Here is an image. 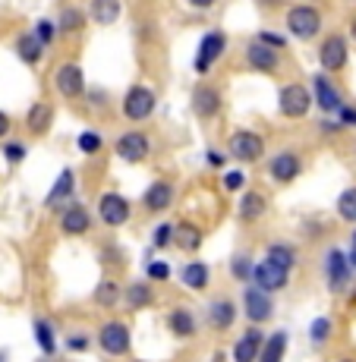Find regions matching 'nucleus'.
<instances>
[{
    "instance_id": "5fc2aeb1",
    "label": "nucleus",
    "mask_w": 356,
    "mask_h": 362,
    "mask_svg": "<svg viewBox=\"0 0 356 362\" xmlns=\"http://www.w3.org/2000/svg\"><path fill=\"white\" fill-rule=\"evenodd\" d=\"M347 262H350V268L356 271V246H353V252H350V259H347Z\"/></svg>"
},
{
    "instance_id": "f03ea898",
    "label": "nucleus",
    "mask_w": 356,
    "mask_h": 362,
    "mask_svg": "<svg viewBox=\"0 0 356 362\" xmlns=\"http://www.w3.org/2000/svg\"><path fill=\"white\" fill-rule=\"evenodd\" d=\"M309 107H312V88H306L303 82L281 86V92H277V110H281V117L299 120V117L309 114Z\"/></svg>"
},
{
    "instance_id": "c03bdc74",
    "label": "nucleus",
    "mask_w": 356,
    "mask_h": 362,
    "mask_svg": "<svg viewBox=\"0 0 356 362\" xmlns=\"http://www.w3.org/2000/svg\"><path fill=\"white\" fill-rule=\"evenodd\" d=\"M171 230H173L171 224H158L155 236H151V246H155V249H167V246H171Z\"/></svg>"
},
{
    "instance_id": "9d476101",
    "label": "nucleus",
    "mask_w": 356,
    "mask_h": 362,
    "mask_svg": "<svg viewBox=\"0 0 356 362\" xmlns=\"http://www.w3.org/2000/svg\"><path fill=\"white\" fill-rule=\"evenodd\" d=\"M98 218L108 227H120L130 221V202L120 196V192H104L98 199Z\"/></svg>"
},
{
    "instance_id": "20e7f679",
    "label": "nucleus",
    "mask_w": 356,
    "mask_h": 362,
    "mask_svg": "<svg viewBox=\"0 0 356 362\" xmlns=\"http://www.w3.org/2000/svg\"><path fill=\"white\" fill-rule=\"evenodd\" d=\"M227 155L240 164H255L265 155V139L253 129H236L227 139Z\"/></svg>"
},
{
    "instance_id": "de8ad7c7",
    "label": "nucleus",
    "mask_w": 356,
    "mask_h": 362,
    "mask_svg": "<svg viewBox=\"0 0 356 362\" xmlns=\"http://www.w3.org/2000/svg\"><path fill=\"white\" fill-rule=\"evenodd\" d=\"M67 346H69V350H73V353H82V350H86V346H88V337H82V334H79V337H76V334H73V337L67 340Z\"/></svg>"
},
{
    "instance_id": "7c9ffc66",
    "label": "nucleus",
    "mask_w": 356,
    "mask_h": 362,
    "mask_svg": "<svg viewBox=\"0 0 356 362\" xmlns=\"http://www.w3.org/2000/svg\"><path fill=\"white\" fill-rule=\"evenodd\" d=\"M167 322H171V331L177 334V337H193L195 334V318L186 309H173Z\"/></svg>"
},
{
    "instance_id": "4c0bfd02",
    "label": "nucleus",
    "mask_w": 356,
    "mask_h": 362,
    "mask_svg": "<svg viewBox=\"0 0 356 362\" xmlns=\"http://www.w3.org/2000/svg\"><path fill=\"white\" fill-rule=\"evenodd\" d=\"M32 32H35V38H38L41 45L51 47V45H54V38H57V23H54V19H38Z\"/></svg>"
},
{
    "instance_id": "0eeeda50",
    "label": "nucleus",
    "mask_w": 356,
    "mask_h": 362,
    "mask_svg": "<svg viewBox=\"0 0 356 362\" xmlns=\"http://www.w3.org/2000/svg\"><path fill=\"white\" fill-rule=\"evenodd\" d=\"M54 88H57L64 98H86V73H82V66L76 64V60H67V64L57 66V73H54Z\"/></svg>"
},
{
    "instance_id": "bb28decb",
    "label": "nucleus",
    "mask_w": 356,
    "mask_h": 362,
    "mask_svg": "<svg viewBox=\"0 0 356 362\" xmlns=\"http://www.w3.org/2000/svg\"><path fill=\"white\" fill-rule=\"evenodd\" d=\"M284 353H287V331H275L271 337L262 340V350L255 362H284Z\"/></svg>"
},
{
    "instance_id": "ddd939ff",
    "label": "nucleus",
    "mask_w": 356,
    "mask_h": 362,
    "mask_svg": "<svg viewBox=\"0 0 356 362\" xmlns=\"http://www.w3.org/2000/svg\"><path fill=\"white\" fill-rule=\"evenodd\" d=\"M350 262H347V255L340 252V249H331V252L325 255V281L331 290H344L347 284H350Z\"/></svg>"
},
{
    "instance_id": "c9c22d12",
    "label": "nucleus",
    "mask_w": 356,
    "mask_h": 362,
    "mask_svg": "<svg viewBox=\"0 0 356 362\" xmlns=\"http://www.w3.org/2000/svg\"><path fill=\"white\" fill-rule=\"evenodd\" d=\"M76 145H79V151H82V155H98V151H101V145H104V139L98 136L95 129H86V132H79V139H76Z\"/></svg>"
},
{
    "instance_id": "37998d69",
    "label": "nucleus",
    "mask_w": 356,
    "mask_h": 362,
    "mask_svg": "<svg viewBox=\"0 0 356 362\" xmlns=\"http://www.w3.org/2000/svg\"><path fill=\"white\" fill-rule=\"evenodd\" d=\"M145 274H149V281H167L171 277V264L167 262H149V268H145Z\"/></svg>"
},
{
    "instance_id": "473e14b6",
    "label": "nucleus",
    "mask_w": 356,
    "mask_h": 362,
    "mask_svg": "<svg viewBox=\"0 0 356 362\" xmlns=\"http://www.w3.org/2000/svg\"><path fill=\"white\" fill-rule=\"evenodd\" d=\"M123 296H127V305H130V309H145V305L151 303L149 284H130V287L123 290Z\"/></svg>"
},
{
    "instance_id": "aec40b11",
    "label": "nucleus",
    "mask_w": 356,
    "mask_h": 362,
    "mask_svg": "<svg viewBox=\"0 0 356 362\" xmlns=\"http://www.w3.org/2000/svg\"><path fill=\"white\" fill-rule=\"evenodd\" d=\"M86 13H88V19L98 23V25H114L123 13V4L120 0H92Z\"/></svg>"
},
{
    "instance_id": "2f4dec72",
    "label": "nucleus",
    "mask_w": 356,
    "mask_h": 362,
    "mask_svg": "<svg viewBox=\"0 0 356 362\" xmlns=\"http://www.w3.org/2000/svg\"><path fill=\"white\" fill-rule=\"evenodd\" d=\"M268 262H275L277 268L290 271L293 264H297V252H293L287 243H271V246H268Z\"/></svg>"
},
{
    "instance_id": "864d4df0",
    "label": "nucleus",
    "mask_w": 356,
    "mask_h": 362,
    "mask_svg": "<svg viewBox=\"0 0 356 362\" xmlns=\"http://www.w3.org/2000/svg\"><path fill=\"white\" fill-rule=\"evenodd\" d=\"M208 164H212V167H224V155H218V151H208Z\"/></svg>"
},
{
    "instance_id": "e433bc0d",
    "label": "nucleus",
    "mask_w": 356,
    "mask_h": 362,
    "mask_svg": "<svg viewBox=\"0 0 356 362\" xmlns=\"http://www.w3.org/2000/svg\"><path fill=\"white\" fill-rule=\"evenodd\" d=\"M117 299H120V287H117L114 281H104L101 287L95 290V303L98 305H108L110 309V305H117Z\"/></svg>"
},
{
    "instance_id": "ea45409f",
    "label": "nucleus",
    "mask_w": 356,
    "mask_h": 362,
    "mask_svg": "<svg viewBox=\"0 0 356 362\" xmlns=\"http://www.w3.org/2000/svg\"><path fill=\"white\" fill-rule=\"evenodd\" d=\"M255 41H262V45L275 47V51H284V47H287V35H281V32H271V29H262L259 35H255Z\"/></svg>"
},
{
    "instance_id": "a19ab883",
    "label": "nucleus",
    "mask_w": 356,
    "mask_h": 362,
    "mask_svg": "<svg viewBox=\"0 0 356 362\" xmlns=\"http://www.w3.org/2000/svg\"><path fill=\"white\" fill-rule=\"evenodd\" d=\"M230 271H234L236 281H249V277H253V262H249L246 255H236L234 264H230Z\"/></svg>"
},
{
    "instance_id": "79ce46f5",
    "label": "nucleus",
    "mask_w": 356,
    "mask_h": 362,
    "mask_svg": "<svg viewBox=\"0 0 356 362\" xmlns=\"http://www.w3.org/2000/svg\"><path fill=\"white\" fill-rule=\"evenodd\" d=\"M309 337L316 340V344L328 340V337H331V322H328V318H316V322H312V328H309Z\"/></svg>"
},
{
    "instance_id": "1a4fd4ad",
    "label": "nucleus",
    "mask_w": 356,
    "mask_h": 362,
    "mask_svg": "<svg viewBox=\"0 0 356 362\" xmlns=\"http://www.w3.org/2000/svg\"><path fill=\"white\" fill-rule=\"evenodd\" d=\"M98 346H101L108 356H123V353H130V328L123 322H108L98 331Z\"/></svg>"
},
{
    "instance_id": "7ed1b4c3",
    "label": "nucleus",
    "mask_w": 356,
    "mask_h": 362,
    "mask_svg": "<svg viewBox=\"0 0 356 362\" xmlns=\"http://www.w3.org/2000/svg\"><path fill=\"white\" fill-rule=\"evenodd\" d=\"M224 51H227V35L221 32V29L205 32V35L199 38V51H195L193 69H195L199 76H208V73H212V66L218 64L221 57H224Z\"/></svg>"
},
{
    "instance_id": "f257e3e1",
    "label": "nucleus",
    "mask_w": 356,
    "mask_h": 362,
    "mask_svg": "<svg viewBox=\"0 0 356 362\" xmlns=\"http://www.w3.org/2000/svg\"><path fill=\"white\" fill-rule=\"evenodd\" d=\"M287 32L299 41H312L318 32H322V10L312 4H293L287 10Z\"/></svg>"
},
{
    "instance_id": "9b49d317",
    "label": "nucleus",
    "mask_w": 356,
    "mask_h": 362,
    "mask_svg": "<svg viewBox=\"0 0 356 362\" xmlns=\"http://www.w3.org/2000/svg\"><path fill=\"white\" fill-rule=\"evenodd\" d=\"M246 66L253 69V73H277V66H281V57H277L275 47L262 45V41H249L246 45Z\"/></svg>"
},
{
    "instance_id": "5701e85b",
    "label": "nucleus",
    "mask_w": 356,
    "mask_h": 362,
    "mask_svg": "<svg viewBox=\"0 0 356 362\" xmlns=\"http://www.w3.org/2000/svg\"><path fill=\"white\" fill-rule=\"evenodd\" d=\"M171 202H173V186L167 183V180L151 183L149 189H145V196H142V205L149 208V211H164Z\"/></svg>"
},
{
    "instance_id": "4468645a",
    "label": "nucleus",
    "mask_w": 356,
    "mask_h": 362,
    "mask_svg": "<svg viewBox=\"0 0 356 362\" xmlns=\"http://www.w3.org/2000/svg\"><path fill=\"white\" fill-rule=\"evenodd\" d=\"M243 309H246V318L253 325H262L271 318V312H275V305H271V296L268 290L262 287H249L246 293H243Z\"/></svg>"
},
{
    "instance_id": "2eb2a0df",
    "label": "nucleus",
    "mask_w": 356,
    "mask_h": 362,
    "mask_svg": "<svg viewBox=\"0 0 356 362\" xmlns=\"http://www.w3.org/2000/svg\"><path fill=\"white\" fill-rule=\"evenodd\" d=\"M312 101H316L325 114H338V107L344 104V98H340V88L328 79V73H318L316 79H312Z\"/></svg>"
},
{
    "instance_id": "603ef678",
    "label": "nucleus",
    "mask_w": 356,
    "mask_h": 362,
    "mask_svg": "<svg viewBox=\"0 0 356 362\" xmlns=\"http://www.w3.org/2000/svg\"><path fill=\"white\" fill-rule=\"evenodd\" d=\"M10 127H13V123H10V114H6V110H0V139L10 132Z\"/></svg>"
},
{
    "instance_id": "4d7b16f0",
    "label": "nucleus",
    "mask_w": 356,
    "mask_h": 362,
    "mask_svg": "<svg viewBox=\"0 0 356 362\" xmlns=\"http://www.w3.org/2000/svg\"><path fill=\"white\" fill-rule=\"evenodd\" d=\"M0 362H6V353L4 350H0Z\"/></svg>"
},
{
    "instance_id": "a18cd8bd",
    "label": "nucleus",
    "mask_w": 356,
    "mask_h": 362,
    "mask_svg": "<svg viewBox=\"0 0 356 362\" xmlns=\"http://www.w3.org/2000/svg\"><path fill=\"white\" fill-rule=\"evenodd\" d=\"M338 120H340V127H356V107H350V104H340V107H338Z\"/></svg>"
},
{
    "instance_id": "a878e982",
    "label": "nucleus",
    "mask_w": 356,
    "mask_h": 362,
    "mask_svg": "<svg viewBox=\"0 0 356 362\" xmlns=\"http://www.w3.org/2000/svg\"><path fill=\"white\" fill-rule=\"evenodd\" d=\"M86 23H88V13L82 10V6L69 4V6H64V10H60V16H57V32L76 35V32L86 29Z\"/></svg>"
},
{
    "instance_id": "72a5a7b5",
    "label": "nucleus",
    "mask_w": 356,
    "mask_h": 362,
    "mask_svg": "<svg viewBox=\"0 0 356 362\" xmlns=\"http://www.w3.org/2000/svg\"><path fill=\"white\" fill-rule=\"evenodd\" d=\"M35 340H38L41 353H47V356H51V353L57 350V340H54V328L45 322V318H38V322H35Z\"/></svg>"
},
{
    "instance_id": "c85d7f7f",
    "label": "nucleus",
    "mask_w": 356,
    "mask_h": 362,
    "mask_svg": "<svg viewBox=\"0 0 356 362\" xmlns=\"http://www.w3.org/2000/svg\"><path fill=\"white\" fill-rule=\"evenodd\" d=\"M236 318V309L230 299H218V303H212V309H208V322H212L214 331H227L230 325H234Z\"/></svg>"
},
{
    "instance_id": "39448f33",
    "label": "nucleus",
    "mask_w": 356,
    "mask_h": 362,
    "mask_svg": "<svg viewBox=\"0 0 356 362\" xmlns=\"http://www.w3.org/2000/svg\"><path fill=\"white\" fill-rule=\"evenodd\" d=\"M158 107V95L149 86H130V92L123 95V117L132 123H142L155 114Z\"/></svg>"
},
{
    "instance_id": "6ab92c4d",
    "label": "nucleus",
    "mask_w": 356,
    "mask_h": 362,
    "mask_svg": "<svg viewBox=\"0 0 356 362\" xmlns=\"http://www.w3.org/2000/svg\"><path fill=\"white\" fill-rule=\"evenodd\" d=\"M262 331L255 328H249L246 334H243L240 340H236V346H234V362H255L259 359V350H262Z\"/></svg>"
},
{
    "instance_id": "dca6fc26",
    "label": "nucleus",
    "mask_w": 356,
    "mask_h": 362,
    "mask_svg": "<svg viewBox=\"0 0 356 362\" xmlns=\"http://www.w3.org/2000/svg\"><path fill=\"white\" fill-rule=\"evenodd\" d=\"M249 281H255V287H262V290H284L287 287V281H290V271H284V268H277L275 262H259V264H253V277Z\"/></svg>"
},
{
    "instance_id": "bf43d9fd",
    "label": "nucleus",
    "mask_w": 356,
    "mask_h": 362,
    "mask_svg": "<svg viewBox=\"0 0 356 362\" xmlns=\"http://www.w3.org/2000/svg\"><path fill=\"white\" fill-rule=\"evenodd\" d=\"M344 362H350V359H344Z\"/></svg>"
},
{
    "instance_id": "f8f14e48",
    "label": "nucleus",
    "mask_w": 356,
    "mask_h": 362,
    "mask_svg": "<svg viewBox=\"0 0 356 362\" xmlns=\"http://www.w3.org/2000/svg\"><path fill=\"white\" fill-rule=\"evenodd\" d=\"M193 114L199 117V120H212V117L221 114V92L214 86H208V82H202V86L193 88Z\"/></svg>"
},
{
    "instance_id": "8fccbe9b",
    "label": "nucleus",
    "mask_w": 356,
    "mask_h": 362,
    "mask_svg": "<svg viewBox=\"0 0 356 362\" xmlns=\"http://www.w3.org/2000/svg\"><path fill=\"white\" fill-rule=\"evenodd\" d=\"M255 6H259V10H265V13H271V10H277V6L284 4V0H253Z\"/></svg>"
},
{
    "instance_id": "b1692460",
    "label": "nucleus",
    "mask_w": 356,
    "mask_h": 362,
    "mask_svg": "<svg viewBox=\"0 0 356 362\" xmlns=\"http://www.w3.org/2000/svg\"><path fill=\"white\" fill-rule=\"evenodd\" d=\"M73 189H76V173L69 170V167H64V170H60V177L54 180V186H51V192H47L45 205L47 208L60 205V202H67L69 196H73Z\"/></svg>"
},
{
    "instance_id": "f704fd0d",
    "label": "nucleus",
    "mask_w": 356,
    "mask_h": 362,
    "mask_svg": "<svg viewBox=\"0 0 356 362\" xmlns=\"http://www.w3.org/2000/svg\"><path fill=\"white\" fill-rule=\"evenodd\" d=\"M338 214L344 221H350V224H356V186H350V189H344L338 196Z\"/></svg>"
},
{
    "instance_id": "a211bd4d",
    "label": "nucleus",
    "mask_w": 356,
    "mask_h": 362,
    "mask_svg": "<svg viewBox=\"0 0 356 362\" xmlns=\"http://www.w3.org/2000/svg\"><path fill=\"white\" fill-rule=\"evenodd\" d=\"M60 230L67 236H82L92 230V214H88V208L82 205H69L64 211V218H60Z\"/></svg>"
},
{
    "instance_id": "cd10ccee",
    "label": "nucleus",
    "mask_w": 356,
    "mask_h": 362,
    "mask_svg": "<svg viewBox=\"0 0 356 362\" xmlns=\"http://www.w3.org/2000/svg\"><path fill=\"white\" fill-rule=\"evenodd\" d=\"M180 281L190 290H205L208 281H212V271H208L205 262H190L186 268H180Z\"/></svg>"
},
{
    "instance_id": "393cba45",
    "label": "nucleus",
    "mask_w": 356,
    "mask_h": 362,
    "mask_svg": "<svg viewBox=\"0 0 356 362\" xmlns=\"http://www.w3.org/2000/svg\"><path fill=\"white\" fill-rule=\"evenodd\" d=\"M171 240L177 249H186V252H195V249L202 246V230L190 221H180L177 227L171 230Z\"/></svg>"
},
{
    "instance_id": "4be33fe9",
    "label": "nucleus",
    "mask_w": 356,
    "mask_h": 362,
    "mask_svg": "<svg viewBox=\"0 0 356 362\" xmlns=\"http://www.w3.org/2000/svg\"><path fill=\"white\" fill-rule=\"evenodd\" d=\"M13 47H16L19 60H23V64H29V66L41 64V57H45V45L35 38V32H19L16 35V45H13Z\"/></svg>"
},
{
    "instance_id": "49530a36",
    "label": "nucleus",
    "mask_w": 356,
    "mask_h": 362,
    "mask_svg": "<svg viewBox=\"0 0 356 362\" xmlns=\"http://www.w3.org/2000/svg\"><path fill=\"white\" fill-rule=\"evenodd\" d=\"M240 186H243V173H240V170H227V173H224V189H227V192H236Z\"/></svg>"
},
{
    "instance_id": "3c124183",
    "label": "nucleus",
    "mask_w": 356,
    "mask_h": 362,
    "mask_svg": "<svg viewBox=\"0 0 356 362\" xmlns=\"http://www.w3.org/2000/svg\"><path fill=\"white\" fill-rule=\"evenodd\" d=\"M214 4L218 0H186V6H193V10H212Z\"/></svg>"
},
{
    "instance_id": "423d86ee",
    "label": "nucleus",
    "mask_w": 356,
    "mask_h": 362,
    "mask_svg": "<svg viewBox=\"0 0 356 362\" xmlns=\"http://www.w3.org/2000/svg\"><path fill=\"white\" fill-rule=\"evenodd\" d=\"M114 151H117V158H120V161L142 164L145 158H149V151H151V139L145 136V132H139V129L120 132V136H117V142H114Z\"/></svg>"
},
{
    "instance_id": "6e6552de",
    "label": "nucleus",
    "mask_w": 356,
    "mask_h": 362,
    "mask_svg": "<svg viewBox=\"0 0 356 362\" xmlns=\"http://www.w3.org/2000/svg\"><path fill=\"white\" fill-rule=\"evenodd\" d=\"M347 57H350V51H347L344 35H328L318 45V64H322L325 73H340L347 66Z\"/></svg>"
},
{
    "instance_id": "c756f323",
    "label": "nucleus",
    "mask_w": 356,
    "mask_h": 362,
    "mask_svg": "<svg viewBox=\"0 0 356 362\" xmlns=\"http://www.w3.org/2000/svg\"><path fill=\"white\" fill-rule=\"evenodd\" d=\"M265 208H268V202L259 189H249L246 196L240 199V221H259L265 214Z\"/></svg>"
},
{
    "instance_id": "6e6d98bb",
    "label": "nucleus",
    "mask_w": 356,
    "mask_h": 362,
    "mask_svg": "<svg viewBox=\"0 0 356 362\" xmlns=\"http://www.w3.org/2000/svg\"><path fill=\"white\" fill-rule=\"evenodd\" d=\"M350 35H353V41H356V16L350 19Z\"/></svg>"
},
{
    "instance_id": "09e8293b",
    "label": "nucleus",
    "mask_w": 356,
    "mask_h": 362,
    "mask_svg": "<svg viewBox=\"0 0 356 362\" xmlns=\"http://www.w3.org/2000/svg\"><path fill=\"white\" fill-rule=\"evenodd\" d=\"M92 98H88V104L92 107H101V104H108V92H101V88H95V92H88Z\"/></svg>"
},
{
    "instance_id": "412c9836",
    "label": "nucleus",
    "mask_w": 356,
    "mask_h": 362,
    "mask_svg": "<svg viewBox=\"0 0 356 362\" xmlns=\"http://www.w3.org/2000/svg\"><path fill=\"white\" fill-rule=\"evenodd\" d=\"M54 123V107L45 101H35L29 107V114H25V127H29L32 136H45L47 129H51Z\"/></svg>"
},
{
    "instance_id": "58836bf2",
    "label": "nucleus",
    "mask_w": 356,
    "mask_h": 362,
    "mask_svg": "<svg viewBox=\"0 0 356 362\" xmlns=\"http://www.w3.org/2000/svg\"><path fill=\"white\" fill-rule=\"evenodd\" d=\"M25 155H29V145L19 142V139H10V142H4V158L10 164H23Z\"/></svg>"
},
{
    "instance_id": "13d9d810",
    "label": "nucleus",
    "mask_w": 356,
    "mask_h": 362,
    "mask_svg": "<svg viewBox=\"0 0 356 362\" xmlns=\"http://www.w3.org/2000/svg\"><path fill=\"white\" fill-rule=\"evenodd\" d=\"M353 246H356V230H353Z\"/></svg>"
},
{
    "instance_id": "f3484780",
    "label": "nucleus",
    "mask_w": 356,
    "mask_h": 362,
    "mask_svg": "<svg viewBox=\"0 0 356 362\" xmlns=\"http://www.w3.org/2000/svg\"><path fill=\"white\" fill-rule=\"evenodd\" d=\"M303 170V161H299L297 151H277L275 158L268 161V173L275 183H293Z\"/></svg>"
}]
</instances>
